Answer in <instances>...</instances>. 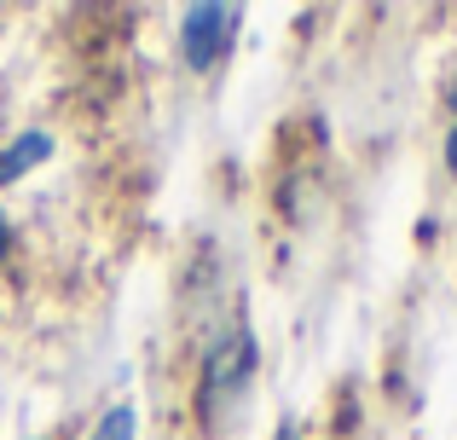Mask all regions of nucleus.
Wrapping results in <instances>:
<instances>
[{
  "label": "nucleus",
  "mask_w": 457,
  "mask_h": 440,
  "mask_svg": "<svg viewBox=\"0 0 457 440\" xmlns=\"http://www.w3.org/2000/svg\"><path fill=\"white\" fill-rule=\"evenodd\" d=\"M255 336L249 325H237L232 336H220L209 353H203V371H197V418L209 435L232 429L237 411L249 400V383H255Z\"/></svg>",
  "instance_id": "f257e3e1"
},
{
  "label": "nucleus",
  "mask_w": 457,
  "mask_h": 440,
  "mask_svg": "<svg viewBox=\"0 0 457 440\" xmlns=\"http://www.w3.org/2000/svg\"><path fill=\"white\" fill-rule=\"evenodd\" d=\"M237 23H244V12L237 6H220V0H203V6H186L179 12V58H186L197 76H209V70L226 64V53H232L237 41Z\"/></svg>",
  "instance_id": "f03ea898"
},
{
  "label": "nucleus",
  "mask_w": 457,
  "mask_h": 440,
  "mask_svg": "<svg viewBox=\"0 0 457 440\" xmlns=\"http://www.w3.org/2000/svg\"><path fill=\"white\" fill-rule=\"evenodd\" d=\"M46 151H53V139H46V134H35V128H29V134H18L6 151H0V180H18V174H29L35 162L46 157Z\"/></svg>",
  "instance_id": "7ed1b4c3"
},
{
  "label": "nucleus",
  "mask_w": 457,
  "mask_h": 440,
  "mask_svg": "<svg viewBox=\"0 0 457 440\" xmlns=\"http://www.w3.org/2000/svg\"><path fill=\"white\" fill-rule=\"evenodd\" d=\"M134 435H139V411L128 406V400H122V406H111L99 418V429H93V440H134Z\"/></svg>",
  "instance_id": "20e7f679"
},
{
  "label": "nucleus",
  "mask_w": 457,
  "mask_h": 440,
  "mask_svg": "<svg viewBox=\"0 0 457 440\" xmlns=\"http://www.w3.org/2000/svg\"><path fill=\"white\" fill-rule=\"evenodd\" d=\"M272 440H302V423H295V418H284L278 429H272Z\"/></svg>",
  "instance_id": "39448f33"
},
{
  "label": "nucleus",
  "mask_w": 457,
  "mask_h": 440,
  "mask_svg": "<svg viewBox=\"0 0 457 440\" xmlns=\"http://www.w3.org/2000/svg\"><path fill=\"white\" fill-rule=\"evenodd\" d=\"M446 169L457 174V122H452V134H446Z\"/></svg>",
  "instance_id": "423d86ee"
},
{
  "label": "nucleus",
  "mask_w": 457,
  "mask_h": 440,
  "mask_svg": "<svg viewBox=\"0 0 457 440\" xmlns=\"http://www.w3.org/2000/svg\"><path fill=\"white\" fill-rule=\"evenodd\" d=\"M6 249H12V220L0 215V261H6Z\"/></svg>",
  "instance_id": "0eeeda50"
},
{
  "label": "nucleus",
  "mask_w": 457,
  "mask_h": 440,
  "mask_svg": "<svg viewBox=\"0 0 457 440\" xmlns=\"http://www.w3.org/2000/svg\"><path fill=\"white\" fill-rule=\"evenodd\" d=\"M446 104H452V122H457V76H452V87H446Z\"/></svg>",
  "instance_id": "6e6552de"
},
{
  "label": "nucleus",
  "mask_w": 457,
  "mask_h": 440,
  "mask_svg": "<svg viewBox=\"0 0 457 440\" xmlns=\"http://www.w3.org/2000/svg\"><path fill=\"white\" fill-rule=\"evenodd\" d=\"M41 440H64V435H41Z\"/></svg>",
  "instance_id": "1a4fd4ad"
}]
</instances>
